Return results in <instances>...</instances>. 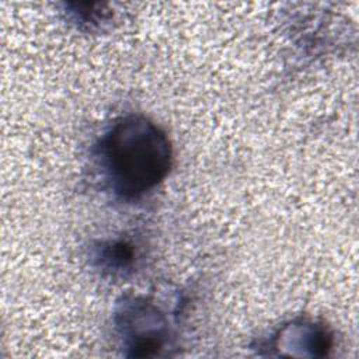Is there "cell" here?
<instances>
[{"label": "cell", "mask_w": 359, "mask_h": 359, "mask_svg": "<svg viewBox=\"0 0 359 359\" xmlns=\"http://www.w3.org/2000/svg\"><path fill=\"white\" fill-rule=\"evenodd\" d=\"M172 150L167 135L151 121L129 115L118 121L101 143V160L116 194L137 198L170 171Z\"/></svg>", "instance_id": "cell-1"}]
</instances>
